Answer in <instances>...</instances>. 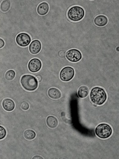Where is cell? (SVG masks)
I'll return each mask as SVG.
<instances>
[{"label": "cell", "mask_w": 119, "mask_h": 159, "mask_svg": "<svg viewBox=\"0 0 119 159\" xmlns=\"http://www.w3.org/2000/svg\"><path fill=\"white\" fill-rule=\"evenodd\" d=\"M91 101L97 105H102L106 100V93L103 89L100 87H95L91 90L90 93Z\"/></svg>", "instance_id": "6da1fadb"}, {"label": "cell", "mask_w": 119, "mask_h": 159, "mask_svg": "<svg viewBox=\"0 0 119 159\" xmlns=\"http://www.w3.org/2000/svg\"><path fill=\"white\" fill-rule=\"evenodd\" d=\"M20 83L24 88L26 90H35L38 87L37 80L33 75H26L22 77Z\"/></svg>", "instance_id": "7a4b0ae2"}, {"label": "cell", "mask_w": 119, "mask_h": 159, "mask_svg": "<svg viewBox=\"0 0 119 159\" xmlns=\"http://www.w3.org/2000/svg\"><path fill=\"white\" fill-rule=\"evenodd\" d=\"M85 11L79 6H74L70 9L68 12V17L73 21H78L83 18Z\"/></svg>", "instance_id": "3957f363"}, {"label": "cell", "mask_w": 119, "mask_h": 159, "mask_svg": "<svg viewBox=\"0 0 119 159\" xmlns=\"http://www.w3.org/2000/svg\"><path fill=\"white\" fill-rule=\"evenodd\" d=\"M112 133V128L107 124H100L96 128V134L100 139H108L111 136Z\"/></svg>", "instance_id": "277c9868"}, {"label": "cell", "mask_w": 119, "mask_h": 159, "mask_svg": "<svg viewBox=\"0 0 119 159\" xmlns=\"http://www.w3.org/2000/svg\"><path fill=\"white\" fill-rule=\"evenodd\" d=\"M75 75V71L71 67H65L63 69L60 73V78L64 82L71 80Z\"/></svg>", "instance_id": "5b68a950"}, {"label": "cell", "mask_w": 119, "mask_h": 159, "mask_svg": "<svg viewBox=\"0 0 119 159\" xmlns=\"http://www.w3.org/2000/svg\"><path fill=\"white\" fill-rule=\"evenodd\" d=\"M66 57L69 61L75 62L81 60L82 55L79 50L76 49H72L66 52Z\"/></svg>", "instance_id": "8992f818"}, {"label": "cell", "mask_w": 119, "mask_h": 159, "mask_svg": "<svg viewBox=\"0 0 119 159\" xmlns=\"http://www.w3.org/2000/svg\"><path fill=\"white\" fill-rule=\"evenodd\" d=\"M16 42L19 46L22 47H27L31 42V38L28 34H20L16 37Z\"/></svg>", "instance_id": "52a82bcc"}, {"label": "cell", "mask_w": 119, "mask_h": 159, "mask_svg": "<svg viewBox=\"0 0 119 159\" xmlns=\"http://www.w3.org/2000/svg\"><path fill=\"white\" fill-rule=\"evenodd\" d=\"M42 67V62L37 58L32 59L28 64V69L30 72H37L40 70Z\"/></svg>", "instance_id": "ba28073f"}, {"label": "cell", "mask_w": 119, "mask_h": 159, "mask_svg": "<svg viewBox=\"0 0 119 159\" xmlns=\"http://www.w3.org/2000/svg\"><path fill=\"white\" fill-rule=\"evenodd\" d=\"M42 48L41 43L38 40H33L29 46V50L33 54L39 53Z\"/></svg>", "instance_id": "9c48e42d"}, {"label": "cell", "mask_w": 119, "mask_h": 159, "mask_svg": "<svg viewBox=\"0 0 119 159\" xmlns=\"http://www.w3.org/2000/svg\"><path fill=\"white\" fill-rule=\"evenodd\" d=\"M3 108L7 111H12L15 107V104L12 100L6 98L2 102Z\"/></svg>", "instance_id": "30bf717a"}, {"label": "cell", "mask_w": 119, "mask_h": 159, "mask_svg": "<svg viewBox=\"0 0 119 159\" xmlns=\"http://www.w3.org/2000/svg\"><path fill=\"white\" fill-rule=\"evenodd\" d=\"M94 22L98 27H104L108 24V18L104 15H99L95 18Z\"/></svg>", "instance_id": "8fae6325"}, {"label": "cell", "mask_w": 119, "mask_h": 159, "mask_svg": "<svg viewBox=\"0 0 119 159\" xmlns=\"http://www.w3.org/2000/svg\"><path fill=\"white\" fill-rule=\"evenodd\" d=\"M49 10V4L46 2H42L38 5L37 11L40 15H45L47 14Z\"/></svg>", "instance_id": "7c38bea8"}, {"label": "cell", "mask_w": 119, "mask_h": 159, "mask_svg": "<svg viewBox=\"0 0 119 159\" xmlns=\"http://www.w3.org/2000/svg\"><path fill=\"white\" fill-rule=\"evenodd\" d=\"M48 94L50 97L52 99H57L61 97L60 91L55 88L50 89L48 90Z\"/></svg>", "instance_id": "4fadbf2b"}, {"label": "cell", "mask_w": 119, "mask_h": 159, "mask_svg": "<svg viewBox=\"0 0 119 159\" xmlns=\"http://www.w3.org/2000/svg\"><path fill=\"white\" fill-rule=\"evenodd\" d=\"M46 124L48 127L51 128H56L58 124V121L54 116H50L47 118Z\"/></svg>", "instance_id": "5bb4252c"}, {"label": "cell", "mask_w": 119, "mask_h": 159, "mask_svg": "<svg viewBox=\"0 0 119 159\" xmlns=\"http://www.w3.org/2000/svg\"><path fill=\"white\" fill-rule=\"evenodd\" d=\"M89 93V89L86 86H82L78 90V95L81 98H85L88 96Z\"/></svg>", "instance_id": "9a60e30c"}, {"label": "cell", "mask_w": 119, "mask_h": 159, "mask_svg": "<svg viewBox=\"0 0 119 159\" xmlns=\"http://www.w3.org/2000/svg\"><path fill=\"white\" fill-rule=\"evenodd\" d=\"M11 7V2L8 0H4L2 2L0 6L1 10L3 12L7 11Z\"/></svg>", "instance_id": "2e32d148"}, {"label": "cell", "mask_w": 119, "mask_h": 159, "mask_svg": "<svg viewBox=\"0 0 119 159\" xmlns=\"http://www.w3.org/2000/svg\"><path fill=\"white\" fill-rule=\"evenodd\" d=\"M36 136L35 132L31 130H26L24 133V136L27 140H31L34 139Z\"/></svg>", "instance_id": "e0dca14e"}, {"label": "cell", "mask_w": 119, "mask_h": 159, "mask_svg": "<svg viewBox=\"0 0 119 159\" xmlns=\"http://www.w3.org/2000/svg\"><path fill=\"white\" fill-rule=\"evenodd\" d=\"M15 72L13 70H10L7 72L5 74V78L8 80H12L15 78Z\"/></svg>", "instance_id": "ac0fdd59"}, {"label": "cell", "mask_w": 119, "mask_h": 159, "mask_svg": "<svg viewBox=\"0 0 119 159\" xmlns=\"http://www.w3.org/2000/svg\"><path fill=\"white\" fill-rule=\"evenodd\" d=\"M6 135V131L5 128L0 126V140L4 139Z\"/></svg>", "instance_id": "d6986e66"}, {"label": "cell", "mask_w": 119, "mask_h": 159, "mask_svg": "<svg viewBox=\"0 0 119 159\" xmlns=\"http://www.w3.org/2000/svg\"><path fill=\"white\" fill-rule=\"evenodd\" d=\"M21 107L22 109H23L24 110H27L29 108V104L27 103L26 102H23L22 103Z\"/></svg>", "instance_id": "ffe728a7"}, {"label": "cell", "mask_w": 119, "mask_h": 159, "mask_svg": "<svg viewBox=\"0 0 119 159\" xmlns=\"http://www.w3.org/2000/svg\"><path fill=\"white\" fill-rule=\"evenodd\" d=\"M59 55L61 57H65V52L64 51H61L59 52Z\"/></svg>", "instance_id": "44dd1931"}, {"label": "cell", "mask_w": 119, "mask_h": 159, "mask_svg": "<svg viewBox=\"0 0 119 159\" xmlns=\"http://www.w3.org/2000/svg\"><path fill=\"white\" fill-rule=\"evenodd\" d=\"M4 45V40H3L1 38H0V49L3 48Z\"/></svg>", "instance_id": "7402d4cb"}, {"label": "cell", "mask_w": 119, "mask_h": 159, "mask_svg": "<svg viewBox=\"0 0 119 159\" xmlns=\"http://www.w3.org/2000/svg\"><path fill=\"white\" fill-rule=\"evenodd\" d=\"M33 159H42V157L39 156H36L34 157H33Z\"/></svg>", "instance_id": "603a6c76"}, {"label": "cell", "mask_w": 119, "mask_h": 159, "mask_svg": "<svg viewBox=\"0 0 119 159\" xmlns=\"http://www.w3.org/2000/svg\"><path fill=\"white\" fill-rule=\"evenodd\" d=\"M117 51H119V47H118V48H117Z\"/></svg>", "instance_id": "cb8c5ba5"}]
</instances>
